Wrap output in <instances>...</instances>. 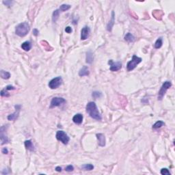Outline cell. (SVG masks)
Returning a JSON list of instances; mask_svg holds the SVG:
<instances>
[{
  "instance_id": "13",
  "label": "cell",
  "mask_w": 175,
  "mask_h": 175,
  "mask_svg": "<svg viewBox=\"0 0 175 175\" xmlns=\"http://www.w3.org/2000/svg\"><path fill=\"white\" fill-rule=\"evenodd\" d=\"M114 22H115V13H114V11H112L111 12V20L109 21V23L107 24V30L111 32V30H112V27L114 26Z\"/></svg>"
},
{
  "instance_id": "12",
  "label": "cell",
  "mask_w": 175,
  "mask_h": 175,
  "mask_svg": "<svg viewBox=\"0 0 175 175\" xmlns=\"http://www.w3.org/2000/svg\"><path fill=\"white\" fill-rule=\"evenodd\" d=\"M97 138L98 140V144L100 147H103L105 146L106 144V140H105V137L103 133H97Z\"/></svg>"
},
{
  "instance_id": "23",
  "label": "cell",
  "mask_w": 175,
  "mask_h": 175,
  "mask_svg": "<svg viewBox=\"0 0 175 175\" xmlns=\"http://www.w3.org/2000/svg\"><path fill=\"white\" fill-rule=\"evenodd\" d=\"M60 16V10H55V11H53L52 14V21L53 22H56L57 20L58 19Z\"/></svg>"
},
{
  "instance_id": "21",
  "label": "cell",
  "mask_w": 175,
  "mask_h": 175,
  "mask_svg": "<svg viewBox=\"0 0 175 175\" xmlns=\"http://www.w3.org/2000/svg\"><path fill=\"white\" fill-rule=\"evenodd\" d=\"M0 74H1V77L4 79H8L10 77V73L9 72L5 71L4 70L1 71Z\"/></svg>"
},
{
  "instance_id": "6",
  "label": "cell",
  "mask_w": 175,
  "mask_h": 175,
  "mask_svg": "<svg viewBox=\"0 0 175 175\" xmlns=\"http://www.w3.org/2000/svg\"><path fill=\"white\" fill-rule=\"evenodd\" d=\"M62 83V79L61 77H57L50 81L49 83V87L51 89H56Z\"/></svg>"
},
{
  "instance_id": "4",
  "label": "cell",
  "mask_w": 175,
  "mask_h": 175,
  "mask_svg": "<svg viewBox=\"0 0 175 175\" xmlns=\"http://www.w3.org/2000/svg\"><path fill=\"white\" fill-rule=\"evenodd\" d=\"M171 85H172V83L169 81H166L163 83V85L161 87V89L158 92V100H161L163 99L166 92L171 87Z\"/></svg>"
},
{
  "instance_id": "8",
  "label": "cell",
  "mask_w": 175,
  "mask_h": 175,
  "mask_svg": "<svg viewBox=\"0 0 175 175\" xmlns=\"http://www.w3.org/2000/svg\"><path fill=\"white\" fill-rule=\"evenodd\" d=\"M108 64H109V70L111 71H113V72H115V71H119L120 69L122 68V63L121 62H114L112 60H110L109 62H108Z\"/></svg>"
},
{
  "instance_id": "26",
  "label": "cell",
  "mask_w": 175,
  "mask_h": 175,
  "mask_svg": "<svg viewBox=\"0 0 175 175\" xmlns=\"http://www.w3.org/2000/svg\"><path fill=\"white\" fill-rule=\"evenodd\" d=\"M81 168L84 170H92L94 169V166L90 164V163H88V164H84L83 166H81Z\"/></svg>"
},
{
  "instance_id": "36",
  "label": "cell",
  "mask_w": 175,
  "mask_h": 175,
  "mask_svg": "<svg viewBox=\"0 0 175 175\" xmlns=\"http://www.w3.org/2000/svg\"><path fill=\"white\" fill-rule=\"evenodd\" d=\"M2 152L4 154H8V150L7 149V148H3L2 150Z\"/></svg>"
},
{
  "instance_id": "33",
  "label": "cell",
  "mask_w": 175,
  "mask_h": 175,
  "mask_svg": "<svg viewBox=\"0 0 175 175\" xmlns=\"http://www.w3.org/2000/svg\"><path fill=\"white\" fill-rule=\"evenodd\" d=\"M72 31H73V30H72V28H71V27L70 26L66 27V28H65V32H66V33H68V34L71 33V32H72Z\"/></svg>"
},
{
  "instance_id": "22",
  "label": "cell",
  "mask_w": 175,
  "mask_h": 175,
  "mask_svg": "<svg viewBox=\"0 0 175 175\" xmlns=\"http://www.w3.org/2000/svg\"><path fill=\"white\" fill-rule=\"evenodd\" d=\"M40 44L42 45L44 49H45L46 51H52V48L51 47V46L49 45V44L47 42V41H44V40H42L40 42Z\"/></svg>"
},
{
  "instance_id": "31",
  "label": "cell",
  "mask_w": 175,
  "mask_h": 175,
  "mask_svg": "<svg viewBox=\"0 0 175 175\" xmlns=\"http://www.w3.org/2000/svg\"><path fill=\"white\" fill-rule=\"evenodd\" d=\"M73 170L74 167L72 165H69V166H66V168H65V170L66 172H72V171H73Z\"/></svg>"
},
{
  "instance_id": "19",
  "label": "cell",
  "mask_w": 175,
  "mask_h": 175,
  "mask_svg": "<svg viewBox=\"0 0 175 175\" xmlns=\"http://www.w3.org/2000/svg\"><path fill=\"white\" fill-rule=\"evenodd\" d=\"M94 60V56L93 53L91 51H88L86 53V63L88 64H92V62Z\"/></svg>"
},
{
  "instance_id": "37",
  "label": "cell",
  "mask_w": 175,
  "mask_h": 175,
  "mask_svg": "<svg viewBox=\"0 0 175 175\" xmlns=\"http://www.w3.org/2000/svg\"><path fill=\"white\" fill-rule=\"evenodd\" d=\"M55 170L57 171V172H61L62 168L60 166H57V167L55 168Z\"/></svg>"
},
{
  "instance_id": "35",
  "label": "cell",
  "mask_w": 175,
  "mask_h": 175,
  "mask_svg": "<svg viewBox=\"0 0 175 175\" xmlns=\"http://www.w3.org/2000/svg\"><path fill=\"white\" fill-rule=\"evenodd\" d=\"M33 34H34V35L36 36H37L38 35V34H39V31H38L37 29H34Z\"/></svg>"
},
{
  "instance_id": "18",
  "label": "cell",
  "mask_w": 175,
  "mask_h": 175,
  "mask_svg": "<svg viewBox=\"0 0 175 175\" xmlns=\"http://www.w3.org/2000/svg\"><path fill=\"white\" fill-rule=\"evenodd\" d=\"M21 48L24 51H30V50L31 49V48H32V44H31V43L30 41H25V42H24L21 45Z\"/></svg>"
},
{
  "instance_id": "1",
  "label": "cell",
  "mask_w": 175,
  "mask_h": 175,
  "mask_svg": "<svg viewBox=\"0 0 175 175\" xmlns=\"http://www.w3.org/2000/svg\"><path fill=\"white\" fill-rule=\"evenodd\" d=\"M86 111L93 119H95L97 121H101V116L95 102H89L86 105Z\"/></svg>"
},
{
  "instance_id": "2",
  "label": "cell",
  "mask_w": 175,
  "mask_h": 175,
  "mask_svg": "<svg viewBox=\"0 0 175 175\" xmlns=\"http://www.w3.org/2000/svg\"><path fill=\"white\" fill-rule=\"evenodd\" d=\"M30 30V25L27 22H24V23H21L17 25L15 32L17 34V35H18L20 37H24L28 34Z\"/></svg>"
},
{
  "instance_id": "32",
  "label": "cell",
  "mask_w": 175,
  "mask_h": 175,
  "mask_svg": "<svg viewBox=\"0 0 175 175\" xmlns=\"http://www.w3.org/2000/svg\"><path fill=\"white\" fill-rule=\"evenodd\" d=\"M12 3H13V2H12V1H3V4L6 6H7L8 7H10L12 6Z\"/></svg>"
},
{
  "instance_id": "20",
  "label": "cell",
  "mask_w": 175,
  "mask_h": 175,
  "mask_svg": "<svg viewBox=\"0 0 175 175\" xmlns=\"http://www.w3.org/2000/svg\"><path fill=\"white\" fill-rule=\"evenodd\" d=\"M125 40L129 42V43H133V42L135 41V36L131 33H127L125 36Z\"/></svg>"
},
{
  "instance_id": "30",
  "label": "cell",
  "mask_w": 175,
  "mask_h": 175,
  "mask_svg": "<svg viewBox=\"0 0 175 175\" xmlns=\"http://www.w3.org/2000/svg\"><path fill=\"white\" fill-rule=\"evenodd\" d=\"M1 96L2 97H9L10 96L9 93L7 92V90L6 88L1 91Z\"/></svg>"
},
{
  "instance_id": "7",
  "label": "cell",
  "mask_w": 175,
  "mask_h": 175,
  "mask_svg": "<svg viewBox=\"0 0 175 175\" xmlns=\"http://www.w3.org/2000/svg\"><path fill=\"white\" fill-rule=\"evenodd\" d=\"M8 127V125L2 126L0 129V138H1V142H2V145L4 144L8 143V138L7 135H6V129Z\"/></svg>"
},
{
  "instance_id": "29",
  "label": "cell",
  "mask_w": 175,
  "mask_h": 175,
  "mask_svg": "<svg viewBox=\"0 0 175 175\" xmlns=\"http://www.w3.org/2000/svg\"><path fill=\"white\" fill-rule=\"evenodd\" d=\"M161 174L162 175H170V171L167 168H162L161 170Z\"/></svg>"
},
{
  "instance_id": "25",
  "label": "cell",
  "mask_w": 175,
  "mask_h": 175,
  "mask_svg": "<svg viewBox=\"0 0 175 175\" xmlns=\"http://www.w3.org/2000/svg\"><path fill=\"white\" fill-rule=\"evenodd\" d=\"M163 44V41H162V38H159L157 40H156V42L155 43V49H159L161 47Z\"/></svg>"
},
{
  "instance_id": "3",
  "label": "cell",
  "mask_w": 175,
  "mask_h": 175,
  "mask_svg": "<svg viewBox=\"0 0 175 175\" xmlns=\"http://www.w3.org/2000/svg\"><path fill=\"white\" fill-rule=\"evenodd\" d=\"M142 61V59L141 57H139L136 56L135 55H133L132 57L131 60L128 62L127 64V69L128 71H131L135 69L137 66L138 64H140V62Z\"/></svg>"
},
{
  "instance_id": "10",
  "label": "cell",
  "mask_w": 175,
  "mask_h": 175,
  "mask_svg": "<svg viewBox=\"0 0 175 175\" xmlns=\"http://www.w3.org/2000/svg\"><path fill=\"white\" fill-rule=\"evenodd\" d=\"M14 107H15L16 111H14L13 114H10V115L8 116V121H14V120H16V119L18 118V116H19V111H20V109H21V105H17L14 106Z\"/></svg>"
},
{
  "instance_id": "15",
  "label": "cell",
  "mask_w": 175,
  "mask_h": 175,
  "mask_svg": "<svg viewBox=\"0 0 175 175\" xmlns=\"http://www.w3.org/2000/svg\"><path fill=\"white\" fill-rule=\"evenodd\" d=\"M153 16L157 20H161L162 19V17L163 16V12L159 10H155L153 12Z\"/></svg>"
},
{
  "instance_id": "17",
  "label": "cell",
  "mask_w": 175,
  "mask_h": 175,
  "mask_svg": "<svg viewBox=\"0 0 175 175\" xmlns=\"http://www.w3.org/2000/svg\"><path fill=\"white\" fill-rule=\"evenodd\" d=\"M25 147L27 150L30 151H34V147L33 143L32 142L31 140H26L25 141Z\"/></svg>"
},
{
  "instance_id": "9",
  "label": "cell",
  "mask_w": 175,
  "mask_h": 175,
  "mask_svg": "<svg viewBox=\"0 0 175 175\" xmlns=\"http://www.w3.org/2000/svg\"><path fill=\"white\" fill-rule=\"evenodd\" d=\"M66 102V100L62 98V97H54L53 98L51 101V105L50 107H55L60 106V105L63 104Z\"/></svg>"
},
{
  "instance_id": "14",
  "label": "cell",
  "mask_w": 175,
  "mask_h": 175,
  "mask_svg": "<svg viewBox=\"0 0 175 175\" xmlns=\"http://www.w3.org/2000/svg\"><path fill=\"white\" fill-rule=\"evenodd\" d=\"M83 119V116L82 114H77L73 116V121L74 123H75V124L80 125V124L82 123Z\"/></svg>"
},
{
  "instance_id": "27",
  "label": "cell",
  "mask_w": 175,
  "mask_h": 175,
  "mask_svg": "<svg viewBox=\"0 0 175 175\" xmlns=\"http://www.w3.org/2000/svg\"><path fill=\"white\" fill-rule=\"evenodd\" d=\"M71 6L69 4H62L60 6V11H62V12H65V11H66V10H69L70 8H71Z\"/></svg>"
},
{
  "instance_id": "34",
  "label": "cell",
  "mask_w": 175,
  "mask_h": 175,
  "mask_svg": "<svg viewBox=\"0 0 175 175\" xmlns=\"http://www.w3.org/2000/svg\"><path fill=\"white\" fill-rule=\"evenodd\" d=\"M6 89L7 90H14L15 89V88L14 87V86H12V85H7L6 86Z\"/></svg>"
},
{
  "instance_id": "28",
  "label": "cell",
  "mask_w": 175,
  "mask_h": 175,
  "mask_svg": "<svg viewBox=\"0 0 175 175\" xmlns=\"http://www.w3.org/2000/svg\"><path fill=\"white\" fill-rule=\"evenodd\" d=\"M92 96L94 99H99V98L102 97V93L101 92H99V91H95V92H92Z\"/></svg>"
},
{
  "instance_id": "11",
  "label": "cell",
  "mask_w": 175,
  "mask_h": 175,
  "mask_svg": "<svg viewBox=\"0 0 175 175\" xmlns=\"http://www.w3.org/2000/svg\"><path fill=\"white\" fill-rule=\"evenodd\" d=\"M90 29L89 27L85 26L82 28L81 31V40H85L88 38V36L90 35Z\"/></svg>"
},
{
  "instance_id": "5",
  "label": "cell",
  "mask_w": 175,
  "mask_h": 175,
  "mask_svg": "<svg viewBox=\"0 0 175 175\" xmlns=\"http://www.w3.org/2000/svg\"><path fill=\"white\" fill-rule=\"evenodd\" d=\"M55 137H56V139L57 140L62 142L64 144H67L70 140V138L68 136V135L63 131H57Z\"/></svg>"
},
{
  "instance_id": "16",
  "label": "cell",
  "mask_w": 175,
  "mask_h": 175,
  "mask_svg": "<svg viewBox=\"0 0 175 175\" xmlns=\"http://www.w3.org/2000/svg\"><path fill=\"white\" fill-rule=\"evenodd\" d=\"M90 73L88 68L87 66H83L82 69H80V71H79V75L81 77H83V76H88Z\"/></svg>"
},
{
  "instance_id": "24",
  "label": "cell",
  "mask_w": 175,
  "mask_h": 175,
  "mask_svg": "<svg viewBox=\"0 0 175 175\" xmlns=\"http://www.w3.org/2000/svg\"><path fill=\"white\" fill-rule=\"evenodd\" d=\"M163 125H165V123H164V122H163V121H159L154 124L153 126V129H159V128L161 127Z\"/></svg>"
}]
</instances>
